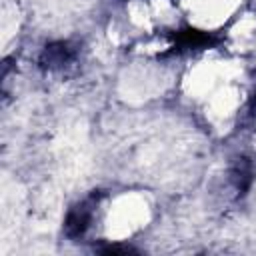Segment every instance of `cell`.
Wrapping results in <instances>:
<instances>
[{
    "label": "cell",
    "mask_w": 256,
    "mask_h": 256,
    "mask_svg": "<svg viewBox=\"0 0 256 256\" xmlns=\"http://www.w3.org/2000/svg\"><path fill=\"white\" fill-rule=\"evenodd\" d=\"M252 104L256 106V92H254V98H252Z\"/></svg>",
    "instance_id": "6"
},
{
    "label": "cell",
    "mask_w": 256,
    "mask_h": 256,
    "mask_svg": "<svg viewBox=\"0 0 256 256\" xmlns=\"http://www.w3.org/2000/svg\"><path fill=\"white\" fill-rule=\"evenodd\" d=\"M98 198H100V194L92 192L88 198H84L82 202L74 204V206L68 210V214H66V218H64V234H66L68 238L76 240V238L84 236V232H86L88 226H90V220H92L94 208H96V204H98Z\"/></svg>",
    "instance_id": "2"
},
{
    "label": "cell",
    "mask_w": 256,
    "mask_h": 256,
    "mask_svg": "<svg viewBox=\"0 0 256 256\" xmlns=\"http://www.w3.org/2000/svg\"><path fill=\"white\" fill-rule=\"evenodd\" d=\"M168 38L172 44H170V50L164 52L162 56L218 48L224 42V36L220 32H210V30H200V28H180L176 32H170Z\"/></svg>",
    "instance_id": "1"
},
{
    "label": "cell",
    "mask_w": 256,
    "mask_h": 256,
    "mask_svg": "<svg viewBox=\"0 0 256 256\" xmlns=\"http://www.w3.org/2000/svg\"><path fill=\"white\" fill-rule=\"evenodd\" d=\"M230 178H232V184L236 188V192L240 196H244L250 186H252V180H254V170H252V162L248 158H238L230 170Z\"/></svg>",
    "instance_id": "4"
},
{
    "label": "cell",
    "mask_w": 256,
    "mask_h": 256,
    "mask_svg": "<svg viewBox=\"0 0 256 256\" xmlns=\"http://www.w3.org/2000/svg\"><path fill=\"white\" fill-rule=\"evenodd\" d=\"M74 56H76V52L70 46V42L58 40V42H50L44 46V50L40 52L38 64L44 70H56V68L68 66L74 60Z\"/></svg>",
    "instance_id": "3"
},
{
    "label": "cell",
    "mask_w": 256,
    "mask_h": 256,
    "mask_svg": "<svg viewBox=\"0 0 256 256\" xmlns=\"http://www.w3.org/2000/svg\"><path fill=\"white\" fill-rule=\"evenodd\" d=\"M100 252L102 254H136V250L126 244H108V246L100 248Z\"/></svg>",
    "instance_id": "5"
}]
</instances>
